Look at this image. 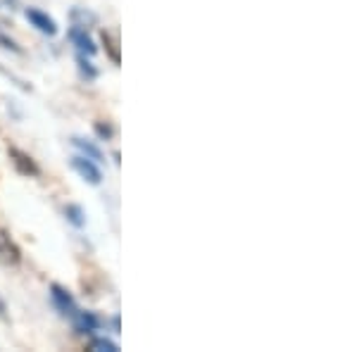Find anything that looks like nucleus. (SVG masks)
<instances>
[{"label":"nucleus","mask_w":357,"mask_h":352,"mask_svg":"<svg viewBox=\"0 0 357 352\" xmlns=\"http://www.w3.org/2000/svg\"><path fill=\"white\" fill-rule=\"evenodd\" d=\"M77 67H79V74H82L86 82H96V79H98V67L93 65V62H91L89 55L79 53L77 55Z\"/></svg>","instance_id":"nucleus-12"},{"label":"nucleus","mask_w":357,"mask_h":352,"mask_svg":"<svg viewBox=\"0 0 357 352\" xmlns=\"http://www.w3.org/2000/svg\"><path fill=\"white\" fill-rule=\"evenodd\" d=\"M0 262L5 267H20L22 264V247L15 243L13 236L5 229H0Z\"/></svg>","instance_id":"nucleus-6"},{"label":"nucleus","mask_w":357,"mask_h":352,"mask_svg":"<svg viewBox=\"0 0 357 352\" xmlns=\"http://www.w3.org/2000/svg\"><path fill=\"white\" fill-rule=\"evenodd\" d=\"M24 17L29 24L36 29V31H41L43 36H57V31H60V26H57L53 17L38 8H24Z\"/></svg>","instance_id":"nucleus-4"},{"label":"nucleus","mask_w":357,"mask_h":352,"mask_svg":"<svg viewBox=\"0 0 357 352\" xmlns=\"http://www.w3.org/2000/svg\"><path fill=\"white\" fill-rule=\"evenodd\" d=\"M67 36H69V41H72L74 45H77V50H79V53H82V55L93 57V55L98 53V45H96L93 38H91L89 29L72 24V26H69V31H67Z\"/></svg>","instance_id":"nucleus-7"},{"label":"nucleus","mask_w":357,"mask_h":352,"mask_svg":"<svg viewBox=\"0 0 357 352\" xmlns=\"http://www.w3.org/2000/svg\"><path fill=\"white\" fill-rule=\"evenodd\" d=\"M0 48L10 50V53H15V55H24V48H22V45L17 43L15 38L5 36V33H0Z\"/></svg>","instance_id":"nucleus-15"},{"label":"nucleus","mask_w":357,"mask_h":352,"mask_svg":"<svg viewBox=\"0 0 357 352\" xmlns=\"http://www.w3.org/2000/svg\"><path fill=\"white\" fill-rule=\"evenodd\" d=\"M69 321H72V326H74V333H79V336H93L98 328L102 326L100 316L89 309H77V314Z\"/></svg>","instance_id":"nucleus-5"},{"label":"nucleus","mask_w":357,"mask_h":352,"mask_svg":"<svg viewBox=\"0 0 357 352\" xmlns=\"http://www.w3.org/2000/svg\"><path fill=\"white\" fill-rule=\"evenodd\" d=\"M69 20H72V24L84 26V29H91V26L98 24V15L91 13V10H86V8H72Z\"/></svg>","instance_id":"nucleus-9"},{"label":"nucleus","mask_w":357,"mask_h":352,"mask_svg":"<svg viewBox=\"0 0 357 352\" xmlns=\"http://www.w3.org/2000/svg\"><path fill=\"white\" fill-rule=\"evenodd\" d=\"M100 41H102V45H105V55L110 57L114 65H119V62H122V53H119V41H117V38H114L110 31H102Z\"/></svg>","instance_id":"nucleus-10"},{"label":"nucleus","mask_w":357,"mask_h":352,"mask_svg":"<svg viewBox=\"0 0 357 352\" xmlns=\"http://www.w3.org/2000/svg\"><path fill=\"white\" fill-rule=\"evenodd\" d=\"M86 348L93 352H119V345L110 338H91Z\"/></svg>","instance_id":"nucleus-13"},{"label":"nucleus","mask_w":357,"mask_h":352,"mask_svg":"<svg viewBox=\"0 0 357 352\" xmlns=\"http://www.w3.org/2000/svg\"><path fill=\"white\" fill-rule=\"evenodd\" d=\"M50 303H53V307L60 312V316H65V319H72L79 309L74 296L60 284H50Z\"/></svg>","instance_id":"nucleus-1"},{"label":"nucleus","mask_w":357,"mask_h":352,"mask_svg":"<svg viewBox=\"0 0 357 352\" xmlns=\"http://www.w3.org/2000/svg\"><path fill=\"white\" fill-rule=\"evenodd\" d=\"M69 167H72V169L77 171L86 183H91V186H100L102 183V171L93 160L84 158V155H74V158L69 160Z\"/></svg>","instance_id":"nucleus-3"},{"label":"nucleus","mask_w":357,"mask_h":352,"mask_svg":"<svg viewBox=\"0 0 357 352\" xmlns=\"http://www.w3.org/2000/svg\"><path fill=\"white\" fill-rule=\"evenodd\" d=\"M93 131H96V136L100 138V141H112V136H114V129H112L110 122H96Z\"/></svg>","instance_id":"nucleus-14"},{"label":"nucleus","mask_w":357,"mask_h":352,"mask_svg":"<svg viewBox=\"0 0 357 352\" xmlns=\"http://www.w3.org/2000/svg\"><path fill=\"white\" fill-rule=\"evenodd\" d=\"M72 146L79 150V155H84V158H89V160H93V162L100 164L102 160V150L96 146L93 141H86V138H79V136H74L72 138Z\"/></svg>","instance_id":"nucleus-8"},{"label":"nucleus","mask_w":357,"mask_h":352,"mask_svg":"<svg viewBox=\"0 0 357 352\" xmlns=\"http://www.w3.org/2000/svg\"><path fill=\"white\" fill-rule=\"evenodd\" d=\"M0 321H5V324H8V321H10L8 305H5V300H3V298H0Z\"/></svg>","instance_id":"nucleus-16"},{"label":"nucleus","mask_w":357,"mask_h":352,"mask_svg":"<svg viewBox=\"0 0 357 352\" xmlns=\"http://www.w3.org/2000/svg\"><path fill=\"white\" fill-rule=\"evenodd\" d=\"M8 158H10V162H13V167L20 171L22 176H29V178L41 176V167H38V162L29 153H24L22 148L10 146L8 148Z\"/></svg>","instance_id":"nucleus-2"},{"label":"nucleus","mask_w":357,"mask_h":352,"mask_svg":"<svg viewBox=\"0 0 357 352\" xmlns=\"http://www.w3.org/2000/svg\"><path fill=\"white\" fill-rule=\"evenodd\" d=\"M65 217H67V222L72 224L74 229H84L86 227V212H84L82 205H74V203L65 205Z\"/></svg>","instance_id":"nucleus-11"}]
</instances>
